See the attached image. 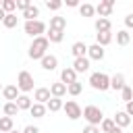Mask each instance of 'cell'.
I'll return each mask as SVG.
<instances>
[{
    "label": "cell",
    "mask_w": 133,
    "mask_h": 133,
    "mask_svg": "<svg viewBox=\"0 0 133 133\" xmlns=\"http://www.w3.org/2000/svg\"><path fill=\"white\" fill-rule=\"evenodd\" d=\"M48 48H50V42H48L46 35L35 37V39L31 42V46H29V58H33V60H42V58L48 54Z\"/></svg>",
    "instance_id": "6da1fadb"
},
{
    "label": "cell",
    "mask_w": 133,
    "mask_h": 133,
    "mask_svg": "<svg viewBox=\"0 0 133 133\" xmlns=\"http://www.w3.org/2000/svg\"><path fill=\"white\" fill-rule=\"evenodd\" d=\"M81 116H83V118H85L89 125H96V127H100V123H102V118H104V114H102V108H98V106H94V104L85 106Z\"/></svg>",
    "instance_id": "7a4b0ae2"
},
{
    "label": "cell",
    "mask_w": 133,
    "mask_h": 133,
    "mask_svg": "<svg viewBox=\"0 0 133 133\" xmlns=\"http://www.w3.org/2000/svg\"><path fill=\"white\" fill-rule=\"evenodd\" d=\"M89 85L98 91H106V89H110V77L106 73H91L89 75Z\"/></svg>",
    "instance_id": "3957f363"
},
{
    "label": "cell",
    "mask_w": 133,
    "mask_h": 133,
    "mask_svg": "<svg viewBox=\"0 0 133 133\" xmlns=\"http://www.w3.org/2000/svg\"><path fill=\"white\" fill-rule=\"evenodd\" d=\"M23 29H25V33H27V35H31V37L35 39V37H39V35L46 31V23H44V21H39V19H37V21H25Z\"/></svg>",
    "instance_id": "277c9868"
},
{
    "label": "cell",
    "mask_w": 133,
    "mask_h": 133,
    "mask_svg": "<svg viewBox=\"0 0 133 133\" xmlns=\"http://www.w3.org/2000/svg\"><path fill=\"white\" fill-rule=\"evenodd\" d=\"M17 87H19V91H23V94L31 91V89H33V75H31L29 71H21L19 77H17Z\"/></svg>",
    "instance_id": "5b68a950"
},
{
    "label": "cell",
    "mask_w": 133,
    "mask_h": 133,
    "mask_svg": "<svg viewBox=\"0 0 133 133\" xmlns=\"http://www.w3.org/2000/svg\"><path fill=\"white\" fill-rule=\"evenodd\" d=\"M64 112H66V116L71 118V121H77V118H81V114H83V108L75 102V100H69V102H64Z\"/></svg>",
    "instance_id": "8992f818"
},
{
    "label": "cell",
    "mask_w": 133,
    "mask_h": 133,
    "mask_svg": "<svg viewBox=\"0 0 133 133\" xmlns=\"http://www.w3.org/2000/svg\"><path fill=\"white\" fill-rule=\"evenodd\" d=\"M112 8H114V0H102L96 6V12L100 15V19H108L112 15Z\"/></svg>",
    "instance_id": "52a82bcc"
},
{
    "label": "cell",
    "mask_w": 133,
    "mask_h": 133,
    "mask_svg": "<svg viewBox=\"0 0 133 133\" xmlns=\"http://www.w3.org/2000/svg\"><path fill=\"white\" fill-rule=\"evenodd\" d=\"M104 48L102 46H98V44H91V46H87V58L89 60H102L104 58Z\"/></svg>",
    "instance_id": "ba28073f"
},
{
    "label": "cell",
    "mask_w": 133,
    "mask_h": 133,
    "mask_svg": "<svg viewBox=\"0 0 133 133\" xmlns=\"http://www.w3.org/2000/svg\"><path fill=\"white\" fill-rule=\"evenodd\" d=\"M75 81H77V73L73 71V66H66V69L60 71V83L71 85V83H75Z\"/></svg>",
    "instance_id": "9c48e42d"
},
{
    "label": "cell",
    "mask_w": 133,
    "mask_h": 133,
    "mask_svg": "<svg viewBox=\"0 0 133 133\" xmlns=\"http://www.w3.org/2000/svg\"><path fill=\"white\" fill-rule=\"evenodd\" d=\"M50 98H52V96H50V87H37V89L33 91V100H35L37 104H48Z\"/></svg>",
    "instance_id": "30bf717a"
},
{
    "label": "cell",
    "mask_w": 133,
    "mask_h": 133,
    "mask_svg": "<svg viewBox=\"0 0 133 133\" xmlns=\"http://www.w3.org/2000/svg\"><path fill=\"white\" fill-rule=\"evenodd\" d=\"M39 64H42L44 71H54V69L58 66V58H56L54 54H46V56L39 60Z\"/></svg>",
    "instance_id": "8fae6325"
},
{
    "label": "cell",
    "mask_w": 133,
    "mask_h": 133,
    "mask_svg": "<svg viewBox=\"0 0 133 133\" xmlns=\"http://www.w3.org/2000/svg\"><path fill=\"white\" fill-rule=\"evenodd\" d=\"M112 121H114V125H116V127H121V129H125V127H129V125H131V116H129L125 110H118V112L114 114V118H112Z\"/></svg>",
    "instance_id": "7c38bea8"
},
{
    "label": "cell",
    "mask_w": 133,
    "mask_h": 133,
    "mask_svg": "<svg viewBox=\"0 0 133 133\" xmlns=\"http://www.w3.org/2000/svg\"><path fill=\"white\" fill-rule=\"evenodd\" d=\"M71 54H73L75 58H83V56H87V46H85L83 42H75V44L71 46Z\"/></svg>",
    "instance_id": "4fadbf2b"
},
{
    "label": "cell",
    "mask_w": 133,
    "mask_h": 133,
    "mask_svg": "<svg viewBox=\"0 0 133 133\" xmlns=\"http://www.w3.org/2000/svg\"><path fill=\"white\" fill-rule=\"evenodd\" d=\"M73 71H75V73H85V71H89V58H87V56H83V58H75V62H73Z\"/></svg>",
    "instance_id": "5bb4252c"
},
{
    "label": "cell",
    "mask_w": 133,
    "mask_h": 133,
    "mask_svg": "<svg viewBox=\"0 0 133 133\" xmlns=\"http://www.w3.org/2000/svg\"><path fill=\"white\" fill-rule=\"evenodd\" d=\"M2 96H4L8 102H15L21 94H19V87H17V85H6V87H2Z\"/></svg>",
    "instance_id": "9a60e30c"
},
{
    "label": "cell",
    "mask_w": 133,
    "mask_h": 133,
    "mask_svg": "<svg viewBox=\"0 0 133 133\" xmlns=\"http://www.w3.org/2000/svg\"><path fill=\"white\" fill-rule=\"evenodd\" d=\"M125 87V75L123 73H116V75H112L110 77V89H116V91H121Z\"/></svg>",
    "instance_id": "2e32d148"
},
{
    "label": "cell",
    "mask_w": 133,
    "mask_h": 133,
    "mask_svg": "<svg viewBox=\"0 0 133 133\" xmlns=\"http://www.w3.org/2000/svg\"><path fill=\"white\" fill-rule=\"evenodd\" d=\"M64 94H66V85H64V83L56 81V83L50 85V96H52V98H62Z\"/></svg>",
    "instance_id": "e0dca14e"
},
{
    "label": "cell",
    "mask_w": 133,
    "mask_h": 133,
    "mask_svg": "<svg viewBox=\"0 0 133 133\" xmlns=\"http://www.w3.org/2000/svg\"><path fill=\"white\" fill-rule=\"evenodd\" d=\"M15 104H17V108H19V110H29L33 102H31V98H29L27 94H21V96L15 100Z\"/></svg>",
    "instance_id": "ac0fdd59"
},
{
    "label": "cell",
    "mask_w": 133,
    "mask_h": 133,
    "mask_svg": "<svg viewBox=\"0 0 133 133\" xmlns=\"http://www.w3.org/2000/svg\"><path fill=\"white\" fill-rule=\"evenodd\" d=\"M29 112H31L33 118H44V114H46L48 110H46V104H37V102H33L31 108H29Z\"/></svg>",
    "instance_id": "d6986e66"
},
{
    "label": "cell",
    "mask_w": 133,
    "mask_h": 133,
    "mask_svg": "<svg viewBox=\"0 0 133 133\" xmlns=\"http://www.w3.org/2000/svg\"><path fill=\"white\" fill-rule=\"evenodd\" d=\"M64 27H66V19H64V17H52V19H50V29H54V31H64Z\"/></svg>",
    "instance_id": "ffe728a7"
},
{
    "label": "cell",
    "mask_w": 133,
    "mask_h": 133,
    "mask_svg": "<svg viewBox=\"0 0 133 133\" xmlns=\"http://www.w3.org/2000/svg\"><path fill=\"white\" fill-rule=\"evenodd\" d=\"M62 106H64L62 98H50L48 104H46V110H50V112H58V110H62Z\"/></svg>",
    "instance_id": "44dd1931"
},
{
    "label": "cell",
    "mask_w": 133,
    "mask_h": 133,
    "mask_svg": "<svg viewBox=\"0 0 133 133\" xmlns=\"http://www.w3.org/2000/svg\"><path fill=\"white\" fill-rule=\"evenodd\" d=\"M23 17H25V21H37V17H39V8H37L35 4H31L29 8L23 10Z\"/></svg>",
    "instance_id": "7402d4cb"
},
{
    "label": "cell",
    "mask_w": 133,
    "mask_h": 133,
    "mask_svg": "<svg viewBox=\"0 0 133 133\" xmlns=\"http://www.w3.org/2000/svg\"><path fill=\"white\" fill-rule=\"evenodd\" d=\"M110 29H112L110 19H96V31H98V33H106V31H110Z\"/></svg>",
    "instance_id": "603a6c76"
},
{
    "label": "cell",
    "mask_w": 133,
    "mask_h": 133,
    "mask_svg": "<svg viewBox=\"0 0 133 133\" xmlns=\"http://www.w3.org/2000/svg\"><path fill=\"white\" fill-rule=\"evenodd\" d=\"M46 37H48L50 44H60V42L64 39V31H54V29H50Z\"/></svg>",
    "instance_id": "cb8c5ba5"
},
{
    "label": "cell",
    "mask_w": 133,
    "mask_h": 133,
    "mask_svg": "<svg viewBox=\"0 0 133 133\" xmlns=\"http://www.w3.org/2000/svg\"><path fill=\"white\" fill-rule=\"evenodd\" d=\"M110 42H112V33H110V31H106V33H96V44H98V46L104 48V46H108Z\"/></svg>",
    "instance_id": "d4e9b609"
},
{
    "label": "cell",
    "mask_w": 133,
    "mask_h": 133,
    "mask_svg": "<svg viewBox=\"0 0 133 133\" xmlns=\"http://www.w3.org/2000/svg\"><path fill=\"white\" fill-rule=\"evenodd\" d=\"M12 129H15L12 118H10V116H2V118H0V131H2V133H10Z\"/></svg>",
    "instance_id": "484cf974"
},
{
    "label": "cell",
    "mask_w": 133,
    "mask_h": 133,
    "mask_svg": "<svg viewBox=\"0 0 133 133\" xmlns=\"http://www.w3.org/2000/svg\"><path fill=\"white\" fill-rule=\"evenodd\" d=\"M79 12H81V17H94V15H96V6L89 4V2L79 4Z\"/></svg>",
    "instance_id": "4316f807"
},
{
    "label": "cell",
    "mask_w": 133,
    "mask_h": 133,
    "mask_svg": "<svg viewBox=\"0 0 133 133\" xmlns=\"http://www.w3.org/2000/svg\"><path fill=\"white\" fill-rule=\"evenodd\" d=\"M129 42H131V35H129V31H127V29L116 31V44H118V46H127Z\"/></svg>",
    "instance_id": "83f0119b"
},
{
    "label": "cell",
    "mask_w": 133,
    "mask_h": 133,
    "mask_svg": "<svg viewBox=\"0 0 133 133\" xmlns=\"http://www.w3.org/2000/svg\"><path fill=\"white\" fill-rule=\"evenodd\" d=\"M17 23H19V17L12 12V15H6L4 17V21H2V25L6 27V29H12V27H17Z\"/></svg>",
    "instance_id": "f1b7e54d"
},
{
    "label": "cell",
    "mask_w": 133,
    "mask_h": 133,
    "mask_svg": "<svg viewBox=\"0 0 133 133\" xmlns=\"http://www.w3.org/2000/svg\"><path fill=\"white\" fill-rule=\"evenodd\" d=\"M2 110H4V114H6V116H10V118H12V116H17V112H19V108H17V104H15V102H6Z\"/></svg>",
    "instance_id": "f546056e"
},
{
    "label": "cell",
    "mask_w": 133,
    "mask_h": 133,
    "mask_svg": "<svg viewBox=\"0 0 133 133\" xmlns=\"http://www.w3.org/2000/svg\"><path fill=\"white\" fill-rule=\"evenodd\" d=\"M114 127H116V125H114L112 118H102V123H100V131H102V133H110Z\"/></svg>",
    "instance_id": "4dcf8cb0"
},
{
    "label": "cell",
    "mask_w": 133,
    "mask_h": 133,
    "mask_svg": "<svg viewBox=\"0 0 133 133\" xmlns=\"http://www.w3.org/2000/svg\"><path fill=\"white\" fill-rule=\"evenodd\" d=\"M81 91H83V85H81L79 81H75V83L66 85V94H71V96H79Z\"/></svg>",
    "instance_id": "1f68e13d"
},
{
    "label": "cell",
    "mask_w": 133,
    "mask_h": 133,
    "mask_svg": "<svg viewBox=\"0 0 133 133\" xmlns=\"http://www.w3.org/2000/svg\"><path fill=\"white\" fill-rule=\"evenodd\" d=\"M17 8V2L15 0H2V10L6 15H12V10Z\"/></svg>",
    "instance_id": "d6a6232c"
},
{
    "label": "cell",
    "mask_w": 133,
    "mask_h": 133,
    "mask_svg": "<svg viewBox=\"0 0 133 133\" xmlns=\"http://www.w3.org/2000/svg\"><path fill=\"white\" fill-rule=\"evenodd\" d=\"M121 96H123L125 102H131V100H133V89H131L129 85H125V87L121 89Z\"/></svg>",
    "instance_id": "836d02e7"
},
{
    "label": "cell",
    "mask_w": 133,
    "mask_h": 133,
    "mask_svg": "<svg viewBox=\"0 0 133 133\" xmlns=\"http://www.w3.org/2000/svg\"><path fill=\"white\" fill-rule=\"evenodd\" d=\"M46 6L50 10H58V8H62V2L60 0H46Z\"/></svg>",
    "instance_id": "e575fe53"
},
{
    "label": "cell",
    "mask_w": 133,
    "mask_h": 133,
    "mask_svg": "<svg viewBox=\"0 0 133 133\" xmlns=\"http://www.w3.org/2000/svg\"><path fill=\"white\" fill-rule=\"evenodd\" d=\"M17 2V8H21V10H25V8H29L31 6V2L29 0H15Z\"/></svg>",
    "instance_id": "d590c367"
},
{
    "label": "cell",
    "mask_w": 133,
    "mask_h": 133,
    "mask_svg": "<svg viewBox=\"0 0 133 133\" xmlns=\"http://www.w3.org/2000/svg\"><path fill=\"white\" fill-rule=\"evenodd\" d=\"M21 133H42V131H39V129H37L35 125H27V127H25V129H23Z\"/></svg>",
    "instance_id": "8d00e7d4"
},
{
    "label": "cell",
    "mask_w": 133,
    "mask_h": 133,
    "mask_svg": "<svg viewBox=\"0 0 133 133\" xmlns=\"http://www.w3.org/2000/svg\"><path fill=\"white\" fill-rule=\"evenodd\" d=\"M83 133H100V127H96V125H87V127L83 129Z\"/></svg>",
    "instance_id": "74e56055"
},
{
    "label": "cell",
    "mask_w": 133,
    "mask_h": 133,
    "mask_svg": "<svg viewBox=\"0 0 133 133\" xmlns=\"http://www.w3.org/2000/svg\"><path fill=\"white\" fill-rule=\"evenodd\" d=\"M125 25H127L129 29H133V15H127V17H125Z\"/></svg>",
    "instance_id": "f35d334b"
},
{
    "label": "cell",
    "mask_w": 133,
    "mask_h": 133,
    "mask_svg": "<svg viewBox=\"0 0 133 133\" xmlns=\"http://www.w3.org/2000/svg\"><path fill=\"white\" fill-rule=\"evenodd\" d=\"M125 112H127L129 116H133V100H131V102H127V106H125Z\"/></svg>",
    "instance_id": "ab89813d"
},
{
    "label": "cell",
    "mask_w": 133,
    "mask_h": 133,
    "mask_svg": "<svg viewBox=\"0 0 133 133\" xmlns=\"http://www.w3.org/2000/svg\"><path fill=\"white\" fill-rule=\"evenodd\" d=\"M66 6H71V8H75V6H79V2H77V0H66Z\"/></svg>",
    "instance_id": "60d3db41"
},
{
    "label": "cell",
    "mask_w": 133,
    "mask_h": 133,
    "mask_svg": "<svg viewBox=\"0 0 133 133\" xmlns=\"http://www.w3.org/2000/svg\"><path fill=\"white\" fill-rule=\"evenodd\" d=\"M110 133H123V129H121V127H114V129H112Z\"/></svg>",
    "instance_id": "b9f144b4"
},
{
    "label": "cell",
    "mask_w": 133,
    "mask_h": 133,
    "mask_svg": "<svg viewBox=\"0 0 133 133\" xmlns=\"http://www.w3.org/2000/svg\"><path fill=\"white\" fill-rule=\"evenodd\" d=\"M4 17H6V12L2 10V6H0V21H4Z\"/></svg>",
    "instance_id": "7bdbcfd3"
},
{
    "label": "cell",
    "mask_w": 133,
    "mask_h": 133,
    "mask_svg": "<svg viewBox=\"0 0 133 133\" xmlns=\"http://www.w3.org/2000/svg\"><path fill=\"white\" fill-rule=\"evenodd\" d=\"M10 133H21V131H17V129H12V131H10Z\"/></svg>",
    "instance_id": "ee69618b"
},
{
    "label": "cell",
    "mask_w": 133,
    "mask_h": 133,
    "mask_svg": "<svg viewBox=\"0 0 133 133\" xmlns=\"http://www.w3.org/2000/svg\"><path fill=\"white\" fill-rule=\"evenodd\" d=\"M0 91H2V83H0Z\"/></svg>",
    "instance_id": "f6af8a7d"
},
{
    "label": "cell",
    "mask_w": 133,
    "mask_h": 133,
    "mask_svg": "<svg viewBox=\"0 0 133 133\" xmlns=\"http://www.w3.org/2000/svg\"><path fill=\"white\" fill-rule=\"evenodd\" d=\"M131 125H133V121H131Z\"/></svg>",
    "instance_id": "bcb514c9"
},
{
    "label": "cell",
    "mask_w": 133,
    "mask_h": 133,
    "mask_svg": "<svg viewBox=\"0 0 133 133\" xmlns=\"http://www.w3.org/2000/svg\"><path fill=\"white\" fill-rule=\"evenodd\" d=\"M0 133H2V131H0Z\"/></svg>",
    "instance_id": "7dc6e473"
}]
</instances>
